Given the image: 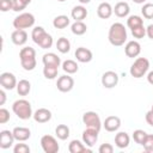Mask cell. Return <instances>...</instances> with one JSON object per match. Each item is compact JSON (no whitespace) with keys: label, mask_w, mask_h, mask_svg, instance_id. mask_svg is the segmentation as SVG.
I'll return each mask as SVG.
<instances>
[{"label":"cell","mask_w":153,"mask_h":153,"mask_svg":"<svg viewBox=\"0 0 153 153\" xmlns=\"http://www.w3.org/2000/svg\"><path fill=\"white\" fill-rule=\"evenodd\" d=\"M109 42L115 47H121L127 41V30L122 23H114L108 33Z\"/></svg>","instance_id":"1"},{"label":"cell","mask_w":153,"mask_h":153,"mask_svg":"<svg viewBox=\"0 0 153 153\" xmlns=\"http://www.w3.org/2000/svg\"><path fill=\"white\" fill-rule=\"evenodd\" d=\"M19 59H20V65L25 71H32L36 67V51L31 47H25L22 48L19 51Z\"/></svg>","instance_id":"2"},{"label":"cell","mask_w":153,"mask_h":153,"mask_svg":"<svg viewBox=\"0 0 153 153\" xmlns=\"http://www.w3.org/2000/svg\"><path fill=\"white\" fill-rule=\"evenodd\" d=\"M12 110L17 115V117L20 118V120H29L30 117L33 116L32 109H31V104L26 99L16 100L13 103V105H12Z\"/></svg>","instance_id":"3"},{"label":"cell","mask_w":153,"mask_h":153,"mask_svg":"<svg viewBox=\"0 0 153 153\" xmlns=\"http://www.w3.org/2000/svg\"><path fill=\"white\" fill-rule=\"evenodd\" d=\"M149 68V61L146 57H137L130 67V75L139 79L142 78Z\"/></svg>","instance_id":"4"},{"label":"cell","mask_w":153,"mask_h":153,"mask_svg":"<svg viewBox=\"0 0 153 153\" xmlns=\"http://www.w3.org/2000/svg\"><path fill=\"white\" fill-rule=\"evenodd\" d=\"M35 24V17L32 13H22L13 19V27L16 30H24L31 27Z\"/></svg>","instance_id":"5"},{"label":"cell","mask_w":153,"mask_h":153,"mask_svg":"<svg viewBox=\"0 0 153 153\" xmlns=\"http://www.w3.org/2000/svg\"><path fill=\"white\" fill-rule=\"evenodd\" d=\"M82 123L86 126V128H93L96 130H100L102 122L97 112L94 111H87L82 115Z\"/></svg>","instance_id":"6"},{"label":"cell","mask_w":153,"mask_h":153,"mask_svg":"<svg viewBox=\"0 0 153 153\" xmlns=\"http://www.w3.org/2000/svg\"><path fill=\"white\" fill-rule=\"evenodd\" d=\"M41 147L45 153H57L60 149L56 139L51 135H43L41 137Z\"/></svg>","instance_id":"7"},{"label":"cell","mask_w":153,"mask_h":153,"mask_svg":"<svg viewBox=\"0 0 153 153\" xmlns=\"http://www.w3.org/2000/svg\"><path fill=\"white\" fill-rule=\"evenodd\" d=\"M98 133L99 130H96L93 128H86L82 131V142L90 148L93 147L98 140Z\"/></svg>","instance_id":"8"},{"label":"cell","mask_w":153,"mask_h":153,"mask_svg":"<svg viewBox=\"0 0 153 153\" xmlns=\"http://www.w3.org/2000/svg\"><path fill=\"white\" fill-rule=\"evenodd\" d=\"M118 84V74L114 71H108L102 75V85L105 88H112Z\"/></svg>","instance_id":"9"},{"label":"cell","mask_w":153,"mask_h":153,"mask_svg":"<svg viewBox=\"0 0 153 153\" xmlns=\"http://www.w3.org/2000/svg\"><path fill=\"white\" fill-rule=\"evenodd\" d=\"M0 84L5 90H13L14 87H17L18 82H17V79L13 73L4 72L0 75Z\"/></svg>","instance_id":"10"},{"label":"cell","mask_w":153,"mask_h":153,"mask_svg":"<svg viewBox=\"0 0 153 153\" xmlns=\"http://www.w3.org/2000/svg\"><path fill=\"white\" fill-rule=\"evenodd\" d=\"M56 86H57V90L60 92H69L74 86V80L68 74L61 75L56 81Z\"/></svg>","instance_id":"11"},{"label":"cell","mask_w":153,"mask_h":153,"mask_svg":"<svg viewBox=\"0 0 153 153\" xmlns=\"http://www.w3.org/2000/svg\"><path fill=\"white\" fill-rule=\"evenodd\" d=\"M124 53L128 57H136L141 53V45L137 41H129L124 47Z\"/></svg>","instance_id":"12"},{"label":"cell","mask_w":153,"mask_h":153,"mask_svg":"<svg viewBox=\"0 0 153 153\" xmlns=\"http://www.w3.org/2000/svg\"><path fill=\"white\" fill-rule=\"evenodd\" d=\"M14 136H13V131L10 130H1L0 131V148L6 149L10 148L13 145L14 141Z\"/></svg>","instance_id":"13"},{"label":"cell","mask_w":153,"mask_h":153,"mask_svg":"<svg viewBox=\"0 0 153 153\" xmlns=\"http://www.w3.org/2000/svg\"><path fill=\"white\" fill-rule=\"evenodd\" d=\"M74 55H75L76 60H78L79 62H81V63H87V62H90V61L92 60V57H93L92 51H91L90 49H87V48H84V47L76 48Z\"/></svg>","instance_id":"14"},{"label":"cell","mask_w":153,"mask_h":153,"mask_svg":"<svg viewBox=\"0 0 153 153\" xmlns=\"http://www.w3.org/2000/svg\"><path fill=\"white\" fill-rule=\"evenodd\" d=\"M103 126H104V128H105L106 131L112 133V131H116V130L120 129V127H121V120L117 116H109V117L105 118Z\"/></svg>","instance_id":"15"},{"label":"cell","mask_w":153,"mask_h":153,"mask_svg":"<svg viewBox=\"0 0 153 153\" xmlns=\"http://www.w3.org/2000/svg\"><path fill=\"white\" fill-rule=\"evenodd\" d=\"M32 117L38 123H45V122L51 120V112H50V110H48L45 108H41V109H37L33 112Z\"/></svg>","instance_id":"16"},{"label":"cell","mask_w":153,"mask_h":153,"mask_svg":"<svg viewBox=\"0 0 153 153\" xmlns=\"http://www.w3.org/2000/svg\"><path fill=\"white\" fill-rule=\"evenodd\" d=\"M68 151L71 153H86V152H91V148L90 147L87 148V146L80 142L79 140H72L68 145Z\"/></svg>","instance_id":"17"},{"label":"cell","mask_w":153,"mask_h":153,"mask_svg":"<svg viewBox=\"0 0 153 153\" xmlns=\"http://www.w3.org/2000/svg\"><path fill=\"white\" fill-rule=\"evenodd\" d=\"M11 41L16 45H23L27 41V33L25 30H14L11 35Z\"/></svg>","instance_id":"18"},{"label":"cell","mask_w":153,"mask_h":153,"mask_svg":"<svg viewBox=\"0 0 153 153\" xmlns=\"http://www.w3.org/2000/svg\"><path fill=\"white\" fill-rule=\"evenodd\" d=\"M114 12V8L111 7V5L109 2H102L99 4V6L97 7V14L99 18L102 19H108L111 17Z\"/></svg>","instance_id":"19"},{"label":"cell","mask_w":153,"mask_h":153,"mask_svg":"<svg viewBox=\"0 0 153 153\" xmlns=\"http://www.w3.org/2000/svg\"><path fill=\"white\" fill-rule=\"evenodd\" d=\"M12 131H13V136L17 141H26L31 136L30 129L25 128V127H16Z\"/></svg>","instance_id":"20"},{"label":"cell","mask_w":153,"mask_h":153,"mask_svg":"<svg viewBox=\"0 0 153 153\" xmlns=\"http://www.w3.org/2000/svg\"><path fill=\"white\" fill-rule=\"evenodd\" d=\"M42 62L44 66H55V67H60L61 65V60L60 57L54 54V53H47L43 55L42 57Z\"/></svg>","instance_id":"21"},{"label":"cell","mask_w":153,"mask_h":153,"mask_svg":"<svg viewBox=\"0 0 153 153\" xmlns=\"http://www.w3.org/2000/svg\"><path fill=\"white\" fill-rule=\"evenodd\" d=\"M130 137L126 131H120L115 135V145L118 148H127L129 146Z\"/></svg>","instance_id":"22"},{"label":"cell","mask_w":153,"mask_h":153,"mask_svg":"<svg viewBox=\"0 0 153 153\" xmlns=\"http://www.w3.org/2000/svg\"><path fill=\"white\" fill-rule=\"evenodd\" d=\"M114 12L115 14L118 17V18H124L129 14L130 12V7L129 5L126 2V1H120L115 5V8H114Z\"/></svg>","instance_id":"23"},{"label":"cell","mask_w":153,"mask_h":153,"mask_svg":"<svg viewBox=\"0 0 153 153\" xmlns=\"http://www.w3.org/2000/svg\"><path fill=\"white\" fill-rule=\"evenodd\" d=\"M71 16H72V18L75 22H82L87 17V10L82 5L74 6L73 10H72V12H71Z\"/></svg>","instance_id":"24"},{"label":"cell","mask_w":153,"mask_h":153,"mask_svg":"<svg viewBox=\"0 0 153 153\" xmlns=\"http://www.w3.org/2000/svg\"><path fill=\"white\" fill-rule=\"evenodd\" d=\"M16 88H17V92H18L19 96H26V94H29L30 91H31V84H30L29 80L22 79V80L18 81Z\"/></svg>","instance_id":"25"},{"label":"cell","mask_w":153,"mask_h":153,"mask_svg":"<svg viewBox=\"0 0 153 153\" xmlns=\"http://www.w3.org/2000/svg\"><path fill=\"white\" fill-rule=\"evenodd\" d=\"M68 25H69V18L67 16H63V14L55 17L53 20V26L55 29H65Z\"/></svg>","instance_id":"26"},{"label":"cell","mask_w":153,"mask_h":153,"mask_svg":"<svg viewBox=\"0 0 153 153\" xmlns=\"http://www.w3.org/2000/svg\"><path fill=\"white\" fill-rule=\"evenodd\" d=\"M56 49L61 53V54H66L71 50V42L68 41V38L66 37H60L56 42Z\"/></svg>","instance_id":"27"},{"label":"cell","mask_w":153,"mask_h":153,"mask_svg":"<svg viewBox=\"0 0 153 153\" xmlns=\"http://www.w3.org/2000/svg\"><path fill=\"white\" fill-rule=\"evenodd\" d=\"M78 63L73 60H66L62 62V69L67 73V74H74L78 72Z\"/></svg>","instance_id":"28"},{"label":"cell","mask_w":153,"mask_h":153,"mask_svg":"<svg viewBox=\"0 0 153 153\" xmlns=\"http://www.w3.org/2000/svg\"><path fill=\"white\" fill-rule=\"evenodd\" d=\"M71 30H72V32H73L74 35L81 36V35H84V33L86 32L87 26H86V24H85L84 22H74V23L72 24V26H71Z\"/></svg>","instance_id":"29"},{"label":"cell","mask_w":153,"mask_h":153,"mask_svg":"<svg viewBox=\"0 0 153 153\" xmlns=\"http://www.w3.org/2000/svg\"><path fill=\"white\" fill-rule=\"evenodd\" d=\"M55 134L60 140H66L69 136V128L66 124H59L55 128Z\"/></svg>","instance_id":"30"},{"label":"cell","mask_w":153,"mask_h":153,"mask_svg":"<svg viewBox=\"0 0 153 153\" xmlns=\"http://www.w3.org/2000/svg\"><path fill=\"white\" fill-rule=\"evenodd\" d=\"M143 25V19L140 17V16H129L128 19H127V26L131 30L134 27H137V26H141Z\"/></svg>","instance_id":"31"},{"label":"cell","mask_w":153,"mask_h":153,"mask_svg":"<svg viewBox=\"0 0 153 153\" xmlns=\"http://www.w3.org/2000/svg\"><path fill=\"white\" fill-rule=\"evenodd\" d=\"M57 71H59V67H55V66H44L43 67V75L45 79H55L57 76Z\"/></svg>","instance_id":"32"},{"label":"cell","mask_w":153,"mask_h":153,"mask_svg":"<svg viewBox=\"0 0 153 153\" xmlns=\"http://www.w3.org/2000/svg\"><path fill=\"white\" fill-rule=\"evenodd\" d=\"M45 32H47V31H45L42 26H36V27H33V29H32V32H31V38H32V41H33L36 44H38L39 41H41V38L43 37V35H44Z\"/></svg>","instance_id":"33"},{"label":"cell","mask_w":153,"mask_h":153,"mask_svg":"<svg viewBox=\"0 0 153 153\" xmlns=\"http://www.w3.org/2000/svg\"><path fill=\"white\" fill-rule=\"evenodd\" d=\"M38 45H39L42 49H48V48H50V47L53 45V37H51V35H49L48 32H45V33L43 35V37L41 38Z\"/></svg>","instance_id":"34"},{"label":"cell","mask_w":153,"mask_h":153,"mask_svg":"<svg viewBox=\"0 0 153 153\" xmlns=\"http://www.w3.org/2000/svg\"><path fill=\"white\" fill-rule=\"evenodd\" d=\"M146 136H147V133H146L145 130H142V129H136V130L133 133V139H134V141H135L136 143H139V145H142V142H143V140L146 139Z\"/></svg>","instance_id":"35"},{"label":"cell","mask_w":153,"mask_h":153,"mask_svg":"<svg viewBox=\"0 0 153 153\" xmlns=\"http://www.w3.org/2000/svg\"><path fill=\"white\" fill-rule=\"evenodd\" d=\"M141 13L146 19H153V4H145L141 8Z\"/></svg>","instance_id":"36"},{"label":"cell","mask_w":153,"mask_h":153,"mask_svg":"<svg viewBox=\"0 0 153 153\" xmlns=\"http://www.w3.org/2000/svg\"><path fill=\"white\" fill-rule=\"evenodd\" d=\"M131 35L134 36V38H137V39L143 38L145 35H146V27L143 25L137 26V27H134V29H131Z\"/></svg>","instance_id":"37"},{"label":"cell","mask_w":153,"mask_h":153,"mask_svg":"<svg viewBox=\"0 0 153 153\" xmlns=\"http://www.w3.org/2000/svg\"><path fill=\"white\" fill-rule=\"evenodd\" d=\"M141 146H143L145 151H147V152H153V135H152V134H147V136H146V139L143 140V142H142Z\"/></svg>","instance_id":"38"},{"label":"cell","mask_w":153,"mask_h":153,"mask_svg":"<svg viewBox=\"0 0 153 153\" xmlns=\"http://www.w3.org/2000/svg\"><path fill=\"white\" fill-rule=\"evenodd\" d=\"M14 153H30V147L26 143H17L13 148Z\"/></svg>","instance_id":"39"},{"label":"cell","mask_w":153,"mask_h":153,"mask_svg":"<svg viewBox=\"0 0 153 153\" xmlns=\"http://www.w3.org/2000/svg\"><path fill=\"white\" fill-rule=\"evenodd\" d=\"M27 5L24 4L22 0H12V10L16 11V12H20L23 10H25Z\"/></svg>","instance_id":"40"},{"label":"cell","mask_w":153,"mask_h":153,"mask_svg":"<svg viewBox=\"0 0 153 153\" xmlns=\"http://www.w3.org/2000/svg\"><path fill=\"white\" fill-rule=\"evenodd\" d=\"M8 121H10V111L5 108H1L0 109V123L5 124Z\"/></svg>","instance_id":"41"},{"label":"cell","mask_w":153,"mask_h":153,"mask_svg":"<svg viewBox=\"0 0 153 153\" xmlns=\"http://www.w3.org/2000/svg\"><path fill=\"white\" fill-rule=\"evenodd\" d=\"M0 10L2 12L12 10V0H0Z\"/></svg>","instance_id":"42"},{"label":"cell","mask_w":153,"mask_h":153,"mask_svg":"<svg viewBox=\"0 0 153 153\" xmlns=\"http://www.w3.org/2000/svg\"><path fill=\"white\" fill-rule=\"evenodd\" d=\"M99 153H112L114 152V147L110 143H102L98 148Z\"/></svg>","instance_id":"43"},{"label":"cell","mask_w":153,"mask_h":153,"mask_svg":"<svg viewBox=\"0 0 153 153\" xmlns=\"http://www.w3.org/2000/svg\"><path fill=\"white\" fill-rule=\"evenodd\" d=\"M146 122L153 127V110L151 109L148 112H146Z\"/></svg>","instance_id":"44"},{"label":"cell","mask_w":153,"mask_h":153,"mask_svg":"<svg viewBox=\"0 0 153 153\" xmlns=\"http://www.w3.org/2000/svg\"><path fill=\"white\" fill-rule=\"evenodd\" d=\"M146 35L148 36V38L153 39V24H149V25L146 27Z\"/></svg>","instance_id":"45"},{"label":"cell","mask_w":153,"mask_h":153,"mask_svg":"<svg viewBox=\"0 0 153 153\" xmlns=\"http://www.w3.org/2000/svg\"><path fill=\"white\" fill-rule=\"evenodd\" d=\"M0 105H4L5 104V102H6V93H5V91L4 90H0Z\"/></svg>","instance_id":"46"},{"label":"cell","mask_w":153,"mask_h":153,"mask_svg":"<svg viewBox=\"0 0 153 153\" xmlns=\"http://www.w3.org/2000/svg\"><path fill=\"white\" fill-rule=\"evenodd\" d=\"M147 81H148L151 85H153V71L147 74Z\"/></svg>","instance_id":"47"},{"label":"cell","mask_w":153,"mask_h":153,"mask_svg":"<svg viewBox=\"0 0 153 153\" xmlns=\"http://www.w3.org/2000/svg\"><path fill=\"white\" fill-rule=\"evenodd\" d=\"M133 1H134L135 4H143L146 0H133Z\"/></svg>","instance_id":"48"},{"label":"cell","mask_w":153,"mask_h":153,"mask_svg":"<svg viewBox=\"0 0 153 153\" xmlns=\"http://www.w3.org/2000/svg\"><path fill=\"white\" fill-rule=\"evenodd\" d=\"M90 1H91V0H79L80 4H88Z\"/></svg>","instance_id":"49"},{"label":"cell","mask_w":153,"mask_h":153,"mask_svg":"<svg viewBox=\"0 0 153 153\" xmlns=\"http://www.w3.org/2000/svg\"><path fill=\"white\" fill-rule=\"evenodd\" d=\"M22 1H23L24 4H26V5H29V4L31 2V0H22Z\"/></svg>","instance_id":"50"},{"label":"cell","mask_w":153,"mask_h":153,"mask_svg":"<svg viewBox=\"0 0 153 153\" xmlns=\"http://www.w3.org/2000/svg\"><path fill=\"white\" fill-rule=\"evenodd\" d=\"M57 1H60V2H63V1H66V0H57Z\"/></svg>","instance_id":"51"},{"label":"cell","mask_w":153,"mask_h":153,"mask_svg":"<svg viewBox=\"0 0 153 153\" xmlns=\"http://www.w3.org/2000/svg\"><path fill=\"white\" fill-rule=\"evenodd\" d=\"M151 109H152V110H153V104H152V108H151Z\"/></svg>","instance_id":"52"}]
</instances>
